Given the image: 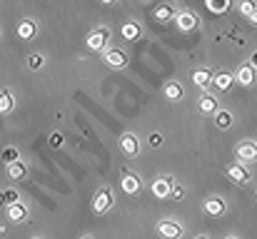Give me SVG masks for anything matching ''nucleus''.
<instances>
[{
    "label": "nucleus",
    "instance_id": "nucleus-1",
    "mask_svg": "<svg viewBox=\"0 0 257 239\" xmlns=\"http://www.w3.org/2000/svg\"><path fill=\"white\" fill-rule=\"evenodd\" d=\"M235 157L240 159V162H245V164L257 162V142H252V140L240 142V145L235 147Z\"/></svg>",
    "mask_w": 257,
    "mask_h": 239
},
{
    "label": "nucleus",
    "instance_id": "nucleus-2",
    "mask_svg": "<svg viewBox=\"0 0 257 239\" xmlns=\"http://www.w3.org/2000/svg\"><path fill=\"white\" fill-rule=\"evenodd\" d=\"M110 207H112V192H110L107 187L97 189V194H95V199H92V209H95V214H105Z\"/></svg>",
    "mask_w": 257,
    "mask_h": 239
},
{
    "label": "nucleus",
    "instance_id": "nucleus-3",
    "mask_svg": "<svg viewBox=\"0 0 257 239\" xmlns=\"http://www.w3.org/2000/svg\"><path fill=\"white\" fill-rule=\"evenodd\" d=\"M107 40H110V30L97 28L95 33H90V35H87V48H90V50H105Z\"/></svg>",
    "mask_w": 257,
    "mask_h": 239
},
{
    "label": "nucleus",
    "instance_id": "nucleus-4",
    "mask_svg": "<svg viewBox=\"0 0 257 239\" xmlns=\"http://www.w3.org/2000/svg\"><path fill=\"white\" fill-rule=\"evenodd\" d=\"M150 192L158 197V199H168L172 194V177H158L150 187Z\"/></svg>",
    "mask_w": 257,
    "mask_h": 239
},
{
    "label": "nucleus",
    "instance_id": "nucleus-5",
    "mask_svg": "<svg viewBox=\"0 0 257 239\" xmlns=\"http://www.w3.org/2000/svg\"><path fill=\"white\" fill-rule=\"evenodd\" d=\"M227 177L237 184H245V182H250V169L245 167V162H235L227 167Z\"/></svg>",
    "mask_w": 257,
    "mask_h": 239
},
{
    "label": "nucleus",
    "instance_id": "nucleus-6",
    "mask_svg": "<svg viewBox=\"0 0 257 239\" xmlns=\"http://www.w3.org/2000/svg\"><path fill=\"white\" fill-rule=\"evenodd\" d=\"M120 150H122V155H127V157H135V155L140 152L138 137H135L133 132H125V135L120 137Z\"/></svg>",
    "mask_w": 257,
    "mask_h": 239
},
{
    "label": "nucleus",
    "instance_id": "nucleus-7",
    "mask_svg": "<svg viewBox=\"0 0 257 239\" xmlns=\"http://www.w3.org/2000/svg\"><path fill=\"white\" fill-rule=\"evenodd\" d=\"M120 187H122V192H127V194H138V192H140V179H138V174H135V172H122Z\"/></svg>",
    "mask_w": 257,
    "mask_h": 239
},
{
    "label": "nucleus",
    "instance_id": "nucleus-8",
    "mask_svg": "<svg viewBox=\"0 0 257 239\" xmlns=\"http://www.w3.org/2000/svg\"><path fill=\"white\" fill-rule=\"evenodd\" d=\"M158 234L160 237H168V239H177L182 234V227L177 222H172V219H165V222L158 224Z\"/></svg>",
    "mask_w": 257,
    "mask_h": 239
},
{
    "label": "nucleus",
    "instance_id": "nucleus-9",
    "mask_svg": "<svg viewBox=\"0 0 257 239\" xmlns=\"http://www.w3.org/2000/svg\"><path fill=\"white\" fill-rule=\"evenodd\" d=\"M8 219H10L13 224H20V222L28 219V209H25L20 202H13V204H8Z\"/></svg>",
    "mask_w": 257,
    "mask_h": 239
},
{
    "label": "nucleus",
    "instance_id": "nucleus-10",
    "mask_svg": "<svg viewBox=\"0 0 257 239\" xmlns=\"http://www.w3.org/2000/svg\"><path fill=\"white\" fill-rule=\"evenodd\" d=\"M105 63H107V68H125L127 65V55L122 50H107L105 53Z\"/></svg>",
    "mask_w": 257,
    "mask_h": 239
},
{
    "label": "nucleus",
    "instance_id": "nucleus-11",
    "mask_svg": "<svg viewBox=\"0 0 257 239\" xmlns=\"http://www.w3.org/2000/svg\"><path fill=\"white\" fill-rule=\"evenodd\" d=\"M202 209H205V214H210V217H220V214H225V202H222L220 197H210V199L202 204Z\"/></svg>",
    "mask_w": 257,
    "mask_h": 239
},
{
    "label": "nucleus",
    "instance_id": "nucleus-12",
    "mask_svg": "<svg viewBox=\"0 0 257 239\" xmlns=\"http://www.w3.org/2000/svg\"><path fill=\"white\" fill-rule=\"evenodd\" d=\"M175 20H177V28H180L182 33H187V30H192V28L197 25V15H195V13H190V10L180 13Z\"/></svg>",
    "mask_w": 257,
    "mask_h": 239
},
{
    "label": "nucleus",
    "instance_id": "nucleus-13",
    "mask_svg": "<svg viewBox=\"0 0 257 239\" xmlns=\"http://www.w3.org/2000/svg\"><path fill=\"white\" fill-rule=\"evenodd\" d=\"M235 80L250 87V85L255 82V65H242V68L237 70V75H235Z\"/></svg>",
    "mask_w": 257,
    "mask_h": 239
},
{
    "label": "nucleus",
    "instance_id": "nucleus-14",
    "mask_svg": "<svg viewBox=\"0 0 257 239\" xmlns=\"http://www.w3.org/2000/svg\"><path fill=\"white\" fill-rule=\"evenodd\" d=\"M25 174H28V167H25L20 159L8 162V177H10V179H23Z\"/></svg>",
    "mask_w": 257,
    "mask_h": 239
},
{
    "label": "nucleus",
    "instance_id": "nucleus-15",
    "mask_svg": "<svg viewBox=\"0 0 257 239\" xmlns=\"http://www.w3.org/2000/svg\"><path fill=\"white\" fill-rule=\"evenodd\" d=\"M200 112L215 115V112H217V100H215L212 95H202V97H200Z\"/></svg>",
    "mask_w": 257,
    "mask_h": 239
},
{
    "label": "nucleus",
    "instance_id": "nucleus-16",
    "mask_svg": "<svg viewBox=\"0 0 257 239\" xmlns=\"http://www.w3.org/2000/svg\"><path fill=\"white\" fill-rule=\"evenodd\" d=\"M163 95H165L168 100H172V102H177V100L182 97V85H180V82H168V85L163 87Z\"/></svg>",
    "mask_w": 257,
    "mask_h": 239
},
{
    "label": "nucleus",
    "instance_id": "nucleus-17",
    "mask_svg": "<svg viewBox=\"0 0 257 239\" xmlns=\"http://www.w3.org/2000/svg\"><path fill=\"white\" fill-rule=\"evenodd\" d=\"M35 35V23L33 20H23L20 25H18V38L20 40H30Z\"/></svg>",
    "mask_w": 257,
    "mask_h": 239
},
{
    "label": "nucleus",
    "instance_id": "nucleus-18",
    "mask_svg": "<svg viewBox=\"0 0 257 239\" xmlns=\"http://www.w3.org/2000/svg\"><path fill=\"white\" fill-rule=\"evenodd\" d=\"M215 125H217L220 130L232 127V112H227V110H217V112H215Z\"/></svg>",
    "mask_w": 257,
    "mask_h": 239
},
{
    "label": "nucleus",
    "instance_id": "nucleus-19",
    "mask_svg": "<svg viewBox=\"0 0 257 239\" xmlns=\"http://www.w3.org/2000/svg\"><path fill=\"white\" fill-rule=\"evenodd\" d=\"M192 82L205 90V87L212 82V73H210V70H195V73H192Z\"/></svg>",
    "mask_w": 257,
    "mask_h": 239
},
{
    "label": "nucleus",
    "instance_id": "nucleus-20",
    "mask_svg": "<svg viewBox=\"0 0 257 239\" xmlns=\"http://www.w3.org/2000/svg\"><path fill=\"white\" fill-rule=\"evenodd\" d=\"M232 82H235V78H232L230 73H220V75H215V78H212V85H215L217 90H230V87H232Z\"/></svg>",
    "mask_w": 257,
    "mask_h": 239
},
{
    "label": "nucleus",
    "instance_id": "nucleus-21",
    "mask_svg": "<svg viewBox=\"0 0 257 239\" xmlns=\"http://www.w3.org/2000/svg\"><path fill=\"white\" fill-rule=\"evenodd\" d=\"M120 33H122L125 40H138V38H140V25H138V23H125Z\"/></svg>",
    "mask_w": 257,
    "mask_h": 239
},
{
    "label": "nucleus",
    "instance_id": "nucleus-22",
    "mask_svg": "<svg viewBox=\"0 0 257 239\" xmlns=\"http://www.w3.org/2000/svg\"><path fill=\"white\" fill-rule=\"evenodd\" d=\"M13 105H15V100H13V95L5 90V92L0 95V112H3V115H8V112L13 110Z\"/></svg>",
    "mask_w": 257,
    "mask_h": 239
},
{
    "label": "nucleus",
    "instance_id": "nucleus-23",
    "mask_svg": "<svg viewBox=\"0 0 257 239\" xmlns=\"http://www.w3.org/2000/svg\"><path fill=\"white\" fill-rule=\"evenodd\" d=\"M175 18V10H172L170 5H163V8H158V13H155V20L158 23H168Z\"/></svg>",
    "mask_w": 257,
    "mask_h": 239
},
{
    "label": "nucleus",
    "instance_id": "nucleus-24",
    "mask_svg": "<svg viewBox=\"0 0 257 239\" xmlns=\"http://www.w3.org/2000/svg\"><path fill=\"white\" fill-rule=\"evenodd\" d=\"M255 10H257L255 0H242V5H240V13H242V15H247V18H250Z\"/></svg>",
    "mask_w": 257,
    "mask_h": 239
},
{
    "label": "nucleus",
    "instance_id": "nucleus-25",
    "mask_svg": "<svg viewBox=\"0 0 257 239\" xmlns=\"http://www.w3.org/2000/svg\"><path fill=\"white\" fill-rule=\"evenodd\" d=\"M3 199H5V207H8V204L18 202V192H15V189H5V192H3Z\"/></svg>",
    "mask_w": 257,
    "mask_h": 239
},
{
    "label": "nucleus",
    "instance_id": "nucleus-26",
    "mask_svg": "<svg viewBox=\"0 0 257 239\" xmlns=\"http://www.w3.org/2000/svg\"><path fill=\"white\" fill-rule=\"evenodd\" d=\"M3 159H5V164H8V162H15V159H18V150H15V147L5 150V152H3Z\"/></svg>",
    "mask_w": 257,
    "mask_h": 239
},
{
    "label": "nucleus",
    "instance_id": "nucleus-27",
    "mask_svg": "<svg viewBox=\"0 0 257 239\" xmlns=\"http://www.w3.org/2000/svg\"><path fill=\"white\" fill-rule=\"evenodd\" d=\"M30 68L33 70H40L43 68V58L40 55H30Z\"/></svg>",
    "mask_w": 257,
    "mask_h": 239
},
{
    "label": "nucleus",
    "instance_id": "nucleus-28",
    "mask_svg": "<svg viewBox=\"0 0 257 239\" xmlns=\"http://www.w3.org/2000/svg\"><path fill=\"white\" fill-rule=\"evenodd\" d=\"M60 142H63V137H60V135L55 132V135L50 137V145H53V147H60Z\"/></svg>",
    "mask_w": 257,
    "mask_h": 239
},
{
    "label": "nucleus",
    "instance_id": "nucleus-29",
    "mask_svg": "<svg viewBox=\"0 0 257 239\" xmlns=\"http://www.w3.org/2000/svg\"><path fill=\"white\" fill-rule=\"evenodd\" d=\"M150 145H153V147H160V145H163V137H160V135H153V137H150Z\"/></svg>",
    "mask_w": 257,
    "mask_h": 239
},
{
    "label": "nucleus",
    "instance_id": "nucleus-30",
    "mask_svg": "<svg viewBox=\"0 0 257 239\" xmlns=\"http://www.w3.org/2000/svg\"><path fill=\"white\" fill-rule=\"evenodd\" d=\"M172 197L180 199V197H182V187H175V189H172Z\"/></svg>",
    "mask_w": 257,
    "mask_h": 239
},
{
    "label": "nucleus",
    "instance_id": "nucleus-31",
    "mask_svg": "<svg viewBox=\"0 0 257 239\" xmlns=\"http://www.w3.org/2000/svg\"><path fill=\"white\" fill-rule=\"evenodd\" d=\"M247 20H250L252 25H257V10H255V13H252V15H250V18H247Z\"/></svg>",
    "mask_w": 257,
    "mask_h": 239
},
{
    "label": "nucleus",
    "instance_id": "nucleus-32",
    "mask_svg": "<svg viewBox=\"0 0 257 239\" xmlns=\"http://www.w3.org/2000/svg\"><path fill=\"white\" fill-rule=\"evenodd\" d=\"M252 65H255V68H257V53H255V55H252Z\"/></svg>",
    "mask_w": 257,
    "mask_h": 239
},
{
    "label": "nucleus",
    "instance_id": "nucleus-33",
    "mask_svg": "<svg viewBox=\"0 0 257 239\" xmlns=\"http://www.w3.org/2000/svg\"><path fill=\"white\" fill-rule=\"evenodd\" d=\"M102 3H115V0H102Z\"/></svg>",
    "mask_w": 257,
    "mask_h": 239
}]
</instances>
